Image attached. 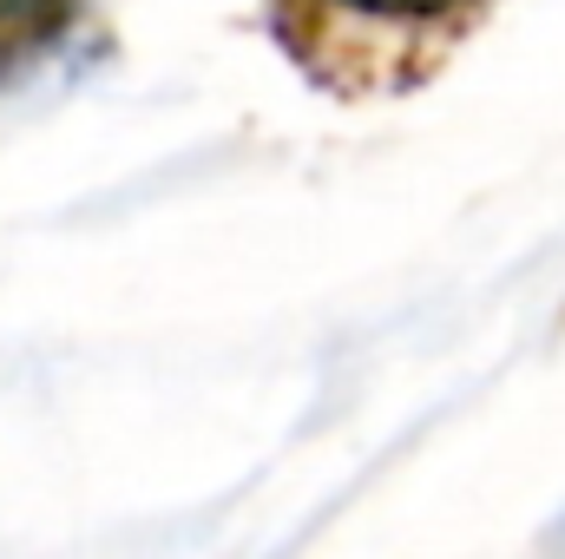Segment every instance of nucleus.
I'll return each mask as SVG.
<instances>
[{
	"mask_svg": "<svg viewBox=\"0 0 565 559\" xmlns=\"http://www.w3.org/2000/svg\"><path fill=\"white\" fill-rule=\"evenodd\" d=\"M93 0H0V93L79 40Z\"/></svg>",
	"mask_w": 565,
	"mask_h": 559,
	"instance_id": "obj_2",
	"label": "nucleus"
},
{
	"mask_svg": "<svg viewBox=\"0 0 565 559\" xmlns=\"http://www.w3.org/2000/svg\"><path fill=\"white\" fill-rule=\"evenodd\" d=\"M500 0H264L289 66L335 99H395L427 86Z\"/></svg>",
	"mask_w": 565,
	"mask_h": 559,
	"instance_id": "obj_1",
	"label": "nucleus"
}]
</instances>
